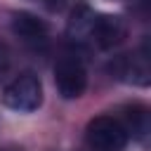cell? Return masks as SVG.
I'll use <instances>...</instances> for the list:
<instances>
[{
    "label": "cell",
    "instance_id": "1",
    "mask_svg": "<svg viewBox=\"0 0 151 151\" xmlns=\"http://www.w3.org/2000/svg\"><path fill=\"white\" fill-rule=\"evenodd\" d=\"M127 130L123 127V120L113 116H97L87 123L85 142L92 151H123L127 146Z\"/></svg>",
    "mask_w": 151,
    "mask_h": 151
},
{
    "label": "cell",
    "instance_id": "2",
    "mask_svg": "<svg viewBox=\"0 0 151 151\" xmlns=\"http://www.w3.org/2000/svg\"><path fill=\"white\" fill-rule=\"evenodd\" d=\"M2 104L19 113H31L42 104V85L33 73H21L2 90Z\"/></svg>",
    "mask_w": 151,
    "mask_h": 151
},
{
    "label": "cell",
    "instance_id": "3",
    "mask_svg": "<svg viewBox=\"0 0 151 151\" xmlns=\"http://www.w3.org/2000/svg\"><path fill=\"white\" fill-rule=\"evenodd\" d=\"M54 83L64 99H78L87 87V71L83 61L73 54H66L54 66Z\"/></svg>",
    "mask_w": 151,
    "mask_h": 151
},
{
    "label": "cell",
    "instance_id": "4",
    "mask_svg": "<svg viewBox=\"0 0 151 151\" xmlns=\"http://www.w3.org/2000/svg\"><path fill=\"white\" fill-rule=\"evenodd\" d=\"M125 24L120 17H111V14H101V17H94L92 21V28H90V35L92 40L101 47V50H111L116 47L118 42H123L125 38Z\"/></svg>",
    "mask_w": 151,
    "mask_h": 151
},
{
    "label": "cell",
    "instance_id": "5",
    "mask_svg": "<svg viewBox=\"0 0 151 151\" xmlns=\"http://www.w3.org/2000/svg\"><path fill=\"white\" fill-rule=\"evenodd\" d=\"M12 31L17 38H21L26 45H33V47L45 45V40H47L45 21H40L38 17H33L28 12H17L12 17Z\"/></svg>",
    "mask_w": 151,
    "mask_h": 151
},
{
    "label": "cell",
    "instance_id": "6",
    "mask_svg": "<svg viewBox=\"0 0 151 151\" xmlns=\"http://www.w3.org/2000/svg\"><path fill=\"white\" fill-rule=\"evenodd\" d=\"M111 71L116 73V78L125 80V83H134V85H149V64L146 57H118L116 64H111Z\"/></svg>",
    "mask_w": 151,
    "mask_h": 151
},
{
    "label": "cell",
    "instance_id": "7",
    "mask_svg": "<svg viewBox=\"0 0 151 151\" xmlns=\"http://www.w3.org/2000/svg\"><path fill=\"white\" fill-rule=\"evenodd\" d=\"M92 21H94V12L85 5V2H78V7L71 12V21H68V33L71 35H83L87 33L90 35V28H92Z\"/></svg>",
    "mask_w": 151,
    "mask_h": 151
},
{
    "label": "cell",
    "instance_id": "8",
    "mask_svg": "<svg viewBox=\"0 0 151 151\" xmlns=\"http://www.w3.org/2000/svg\"><path fill=\"white\" fill-rule=\"evenodd\" d=\"M125 118H127V120L123 123V127L127 130V134L134 132L137 137H142V134L146 132V109H144V106H132Z\"/></svg>",
    "mask_w": 151,
    "mask_h": 151
},
{
    "label": "cell",
    "instance_id": "9",
    "mask_svg": "<svg viewBox=\"0 0 151 151\" xmlns=\"http://www.w3.org/2000/svg\"><path fill=\"white\" fill-rule=\"evenodd\" d=\"M9 66H12V57H9V50H7V45L0 40V80L7 76Z\"/></svg>",
    "mask_w": 151,
    "mask_h": 151
},
{
    "label": "cell",
    "instance_id": "10",
    "mask_svg": "<svg viewBox=\"0 0 151 151\" xmlns=\"http://www.w3.org/2000/svg\"><path fill=\"white\" fill-rule=\"evenodd\" d=\"M5 151H17V149H5Z\"/></svg>",
    "mask_w": 151,
    "mask_h": 151
},
{
    "label": "cell",
    "instance_id": "11",
    "mask_svg": "<svg viewBox=\"0 0 151 151\" xmlns=\"http://www.w3.org/2000/svg\"><path fill=\"white\" fill-rule=\"evenodd\" d=\"M57 2H59V0H57Z\"/></svg>",
    "mask_w": 151,
    "mask_h": 151
}]
</instances>
